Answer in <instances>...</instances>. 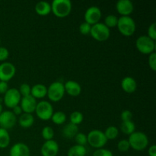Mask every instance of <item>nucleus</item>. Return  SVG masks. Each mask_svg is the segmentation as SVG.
<instances>
[{"instance_id": "1", "label": "nucleus", "mask_w": 156, "mask_h": 156, "mask_svg": "<svg viewBox=\"0 0 156 156\" xmlns=\"http://www.w3.org/2000/svg\"><path fill=\"white\" fill-rule=\"evenodd\" d=\"M51 5V12L57 18L67 17L72 11V2L69 0H54Z\"/></svg>"}, {"instance_id": "2", "label": "nucleus", "mask_w": 156, "mask_h": 156, "mask_svg": "<svg viewBox=\"0 0 156 156\" xmlns=\"http://www.w3.org/2000/svg\"><path fill=\"white\" fill-rule=\"evenodd\" d=\"M128 142L130 148L136 151H143L146 149L149 145V139L144 133L137 131L129 135Z\"/></svg>"}, {"instance_id": "3", "label": "nucleus", "mask_w": 156, "mask_h": 156, "mask_svg": "<svg viewBox=\"0 0 156 156\" xmlns=\"http://www.w3.org/2000/svg\"><path fill=\"white\" fill-rule=\"evenodd\" d=\"M117 27L119 32L125 37L133 35L136 29L135 21L130 16H121L118 18Z\"/></svg>"}, {"instance_id": "4", "label": "nucleus", "mask_w": 156, "mask_h": 156, "mask_svg": "<svg viewBox=\"0 0 156 156\" xmlns=\"http://www.w3.org/2000/svg\"><path fill=\"white\" fill-rule=\"evenodd\" d=\"M136 47L137 50L143 54L149 55L155 52V42L147 35H142L136 41Z\"/></svg>"}, {"instance_id": "5", "label": "nucleus", "mask_w": 156, "mask_h": 156, "mask_svg": "<svg viewBox=\"0 0 156 156\" xmlns=\"http://www.w3.org/2000/svg\"><path fill=\"white\" fill-rule=\"evenodd\" d=\"M88 143L94 149H101L108 143V140L105 137V133L98 129H94L88 133L87 136Z\"/></svg>"}, {"instance_id": "6", "label": "nucleus", "mask_w": 156, "mask_h": 156, "mask_svg": "<svg viewBox=\"0 0 156 156\" xmlns=\"http://www.w3.org/2000/svg\"><path fill=\"white\" fill-rule=\"evenodd\" d=\"M47 95L48 98L53 102H58L62 100L65 95L64 84L59 81L53 82L47 88Z\"/></svg>"}, {"instance_id": "7", "label": "nucleus", "mask_w": 156, "mask_h": 156, "mask_svg": "<svg viewBox=\"0 0 156 156\" xmlns=\"http://www.w3.org/2000/svg\"><path fill=\"white\" fill-rule=\"evenodd\" d=\"M91 36L98 41H105L110 37L111 31L110 29L104 23H97L91 26Z\"/></svg>"}, {"instance_id": "8", "label": "nucleus", "mask_w": 156, "mask_h": 156, "mask_svg": "<svg viewBox=\"0 0 156 156\" xmlns=\"http://www.w3.org/2000/svg\"><path fill=\"white\" fill-rule=\"evenodd\" d=\"M35 113L39 119L42 120H49L51 119L53 113V105L47 101H41L37 104Z\"/></svg>"}, {"instance_id": "9", "label": "nucleus", "mask_w": 156, "mask_h": 156, "mask_svg": "<svg viewBox=\"0 0 156 156\" xmlns=\"http://www.w3.org/2000/svg\"><path fill=\"white\" fill-rule=\"evenodd\" d=\"M21 100V96L18 89L15 88H9L4 94L3 102L5 105L9 108H14L19 105Z\"/></svg>"}, {"instance_id": "10", "label": "nucleus", "mask_w": 156, "mask_h": 156, "mask_svg": "<svg viewBox=\"0 0 156 156\" xmlns=\"http://www.w3.org/2000/svg\"><path fill=\"white\" fill-rule=\"evenodd\" d=\"M16 68L9 62H3L0 64V81L8 82L15 76Z\"/></svg>"}, {"instance_id": "11", "label": "nucleus", "mask_w": 156, "mask_h": 156, "mask_svg": "<svg viewBox=\"0 0 156 156\" xmlns=\"http://www.w3.org/2000/svg\"><path fill=\"white\" fill-rule=\"evenodd\" d=\"M17 122V117L10 111H4L0 114V127L3 129H10L15 126Z\"/></svg>"}, {"instance_id": "12", "label": "nucleus", "mask_w": 156, "mask_h": 156, "mask_svg": "<svg viewBox=\"0 0 156 156\" xmlns=\"http://www.w3.org/2000/svg\"><path fill=\"white\" fill-rule=\"evenodd\" d=\"M102 16L101 11L98 7L96 6H91L89 7L85 12V22L88 23L90 25H94V24L99 23Z\"/></svg>"}, {"instance_id": "13", "label": "nucleus", "mask_w": 156, "mask_h": 156, "mask_svg": "<svg viewBox=\"0 0 156 156\" xmlns=\"http://www.w3.org/2000/svg\"><path fill=\"white\" fill-rule=\"evenodd\" d=\"M59 152V144L55 140H48L43 144L41 149L42 156H56Z\"/></svg>"}, {"instance_id": "14", "label": "nucleus", "mask_w": 156, "mask_h": 156, "mask_svg": "<svg viewBox=\"0 0 156 156\" xmlns=\"http://www.w3.org/2000/svg\"><path fill=\"white\" fill-rule=\"evenodd\" d=\"M37 100L31 95L26 96V97L21 98V102H20V107L22 109V111L26 114H31L35 112V109L37 107Z\"/></svg>"}, {"instance_id": "15", "label": "nucleus", "mask_w": 156, "mask_h": 156, "mask_svg": "<svg viewBox=\"0 0 156 156\" xmlns=\"http://www.w3.org/2000/svg\"><path fill=\"white\" fill-rule=\"evenodd\" d=\"M116 9L121 16H129L133 12L134 6L130 0H120L117 2Z\"/></svg>"}, {"instance_id": "16", "label": "nucleus", "mask_w": 156, "mask_h": 156, "mask_svg": "<svg viewBox=\"0 0 156 156\" xmlns=\"http://www.w3.org/2000/svg\"><path fill=\"white\" fill-rule=\"evenodd\" d=\"M30 149L26 144L23 143H18L14 144L10 149V156H30Z\"/></svg>"}, {"instance_id": "17", "label": "nucleus", "mask_w": 156, "mask_h": 156, "mask_svg": "<svg viewBox=\"0 0 156 156\" xmlns=\"http://www.w3.org/2000/svg\"><path fill=\"white\" fill-rule=\"evenodd\" d=\"M64 88H65V92H66L69 95L72 97H77L81 94L82 91V87L76 81L69 80L67 81L64 84Z\"/></svg>"}, {"instance_id": "18", "label": "nucleus", "mask_w": 156, "mask_h": 156, "mask_svg": "<svg viewBox=\"0 0 156 156\" xmlns=\"http://www.w3.org/2000/svg\"><path fill=\"white\" fill-rule=\"evenodd\" d=\"M121 88L125 92L128 94L134 93L137 89L136 81L130 76L124 77L121 81Z\"/></svg>"}, {"instance_id": "19", "label": "nucleus", "mask_w": 156, "mask_h": 156, "mask_svg": "<svg viewBox=\"0 0 156 156\" xmlns=\"http://www.w3.org/2000/svg\"><path fill=\"white\" fill-rule=\"evenodd\" d=\"M47 94V88L43 84H36L31 87L30 95L35 99H42Z\"/></svg>"}, {"instance_id": "20", "label": "nucleus", "mask_w": 156, "mask_h": 156, "mask_svg": "<svg viewBox=\"0 0 156 156\" xmlns=\"http://www.w3.org/2000/svg\"><path fill=\"white\" fill-rule=\"evenodd\" d=\"M35 12L41 16H46L51 12V5L45 1L38 2L34 7Z\"/></svg>"}, {"instance_id": "21", "label": "nucleus", "mask_w": 156, "mask_h": 156, "mask_svg": "<svg viewBox=\"0 0 156 156\" xmlns=\"http://www.w3.org/2000/svg\"><path fill=\"white\" fill-rule=\"evenodd\" d=\"M34 123V117L31 114L24 113L19 117L18 123H19L20 126L24 129H28V128L31 127Z\"/></svg>"}, {"instance_id": "22", "label": "nucleus", "mask_w": 156, "mask_h": 156, "mask_svg": "<svg viewBox=\"0 0 156 156\" xmlns=\"http://www.w3.org/2000/svg\"><path fill=\"white\" fill-rule=\"evenodd\" d=\"M78 133H79V128H78V126L73 124V123H67V124L62 128V136L67 139L75 138V136H76V134H77Z\"/></svg>"}, {"instance_id": "23", "label": "nucleus", "mask_w": 156, "mask_h": 156, "mask_svg": "<svg viewBox=\"0 0 156 156\" xmlns=\"http://www.w3.org/2000/svg\"><path fill=\"white\" fill-rule=\"evenodd\" d=\"M87 149L85 146L75 145L69 148L67 152V156H85Z\"/></svg>"}, {"instance_id": "24", "label": "nucleus", "mask_w": 156, "mask_h": 156, "mask_svg": "<svg viewBox=\"0 0 156 156\" xmlns=\"http://www.w3.org/2000/svg\"><path fill=\"white\" fill-rule=\"evenodd\" d=\"M10 135L6 129L0 127V149H5L10 144Z\"/></svg>"}, {"instance_id": "25", "label": "nucleus", "mask_w": 156, "mask_h": 156, "mask_svg": "<svg viewBox=\"0 0 156 156\" xmlns=\"http://www.w3.org/2000/svg\"><path fill=\"white\" fill-rule=\"evenodd\" d=\"M136 125L132 120L130 121L122 122L120 125V130L125 135H131L133 133L135 132Z\"/></svg>"}, {"instance_id": "26", "label": "nucleus", "mask_w": 156, "mask_h": 156, "mask_svg": "<svg viewBox=\"0 0 156 156\" xmlns=\"http://www.w3.org/2000/svg\"><path fill=\"white\" fill-rule=\"evenodd\" d=\"M51 120L53 123L56 125H62L66 120V115L62 111H56L53 113L51 117Z\"/></svg>"}, {"instance_id": "27", "label": "nucleus", "mask_w": 156, "mask_h": 156, "mask_svg": "<svg viewBox=\"0 0 156 156\" xmlns=\"http://www.w3.org/2000/svg\"><path fill=\"white\" fill-rule=\"evenodd\" d=\"M105 133V137L108 140H113L118 136L119 129L118 128L114 126H110L106 129Z\"/></svg>"}, {"instance_id": "28", "label": "nucleus", "mask_w": 156, "mask_h": 156, "mask_svg": "<svg viewBox=\"0 0 156 156\" xmlns=\"http://www.w3.org/2000/svg\"><path fill=\"white\" fill-rule=\"evenodd\" d=\"M69 118L70 123L78 126V125L81 124L82 122L83 121L84 116L83 114L81 112H79V111H74V112H73L70 114Z\"/></svg>"}, {"instance_id": "29", "label": "nucleus", "mask_w": 156, "mask_h": 156, "mask_svg": "<svg viewBox=\"0 0 156 156\" xmlns=\"http://www.w3.org/2000/svg\"><path fill=\"white\" fill-rule=\"evenodd\" d=\"M117 22H118V18L116 15H109L105 18V23L104 24L110 29L111 27H117Z\"/></svg>"}, {"instance_id": "30", "label": "nucleus", "mask_w": 156, "mask_h": 156, "mask_svg": "<svg viewBox=\"0 0 156 156\" xmlns=\"http://www.w3.org/2000/svg\"><path fill=\"white\" fill-rule=\"evenodd\" d=\"M42 137L46 140V141H48V140H53V136H54V131H53V128L51 126H44L42 129Z\"/></svg>"}, {"instance_id": "31", "label": "nucleus", "mask_w": 156, "mask_h": 156, "mask_svg": "<svg viewBox=\"0 0 156 156\" xmlns=\"http://www.w3.org/2000/svg\"><path fill=\"white\" fill-rule=\"evenodd\" d=\"M75 141L77 143V145L85 146L88 143L87 136L85 133H78L76 136H75Z\"/></svg>"}, {"instance_id": "32", "label": "nucleus", "mask_w": 156, "mask_h": 156, "mask_svg": "<svg viewBox=\"0 0 156 156\" xmlns=\"http://www.w3.org/2000/svg\"><path fill=\"white\" fill-rule=\"evenodd\" d=\"M18 91H19V93L20 94H21V97H26V96L30 95L31 87H30L28 84L23 83L21 85Z\"/></svg>"}, {"instance_id": "33", "label": "nucleus", "mask_w": 156, "mask_h": 156, "mask_svg": "<svg viewBox=\"0 0 156 156\" xmlns=\"http://www.w3.org/2000/svg\"><path fill=\"white\" fill-rule=\"evenodd\" d=\"M129 148H130V146H129L128 140H122L119 141L118 143H117V149L121 152H127L129 149Z\"/></svg>"}, {"instance_id": "34", "label": "nucleus", "mask_w": 156, "mask_h": 156, "mask_svg": "<svg viewBox=\"0 0 156 156\" xmlns=\"http://www.w3.org/2000/svg\"><path fill=\"white\" fill-rule=\"evenodd\" d=\"M93 156H114L113 155L112 152L109 149H98L93 153Z\"/></svg>"}, {"instance_id": "35", "label": "nucleus", "mask_w": 156, "mask_h": 156, "mask_svg": "<svg viewBox=\"0 0 156 156\" xmlns=\"http://www.w3.org/2000/svg\"><path fill=\"white\" fill-rule=\"evenodd\" d=\"M148 63H149V66L152 71H156V53L155 52L151 53L149 55V58H148Z\"/></svg>"}, {"instance_id": "36", "label": "nucleus", "mask_w": 156, "mask_h": 156, "mask_svg": "<svg viewBox=\"0 0 156 156\" xmlns=\"http://www.w3.org/2000/svg\"><path fill=\"white\" fill-rule=\"evenodd\" d=\"M91 25H90L89 24L86 22H83L80 24L79 26V31L83 35H88L89 34L90 32H91Z\"/></svg>"}, {"instance_id": "37", "label": "nucleus", "mask_w": 156, "mask_h": 156, "mask_svg": "<svg viewBox=\"0 0 156 156\" xmlns=\"http://www.w3.org/2000/svg\"><path fill=\"white\" fill-rule=\"evenodd\" d=\"M156 24L155 23H152L150 24L147 30V36L149 37L150 39L153 40L155 41L156 40Z\"/></svg>"}, {"instance_id": "38", "label": "nucleus", "mask_w": 156, "mask_h": 156, "mask_svg": "<svg viewBox=\"0 0 156 156\" xmlns=\"http://www.w3.org/2000/svg\"><path fill=\"white\" fill-rule=\"evenodd\" d=\"M120 118H121L122 121H130L132 120L133 118V114L129 110H124L123 112L120 114Z\"/></svg>"}, {"instance_id": "39", "label": "nucleus", "mask_w": 156, "mask_h": 156, "mask_svg": "<svg viewBox=\"0 0 156 156\" xmlns=\"http://www.w3.org/2000/svg\"><path fill=\"white\" fill-rule=\"evenodd\" d=\"M9 51L6 47H0V62H4L9 58Z\"/></svg>"}, {"instance_id": "40", "label": "nucleus", "mask_w": 156, "mask_h": 156, "mask_svg": "<svg viewBox=\"0 0 156 156\" xmlns=\"http://www.w3.org/2000/svg\"><path fill=\"white\" fill-rule=\"evenodd\" d=\"M9 89V85H8V82L0 81V94H5Z\"/></svg>"}, {"instance_id": "41", "label": "nucleus", "mask_w": 156, "mask_h": 156, "mask_svg": "<svg viewBox=\"0 0 156 156\" xmlns=\"http://www.w3.org/2000/svg\"><path fill=\"white\" fill-rule=\"evenodd\" d=\"M22 109H21V108L20 107V105H18V106L12 108V113H13L16 117L17 116H21V114H22Z\"/></svg>"}, {"instance_id": "42", "label": "nucleus", "mask_w": 156, "mask_h": 156, "mask_svg": "<svg viewBox=\"0 0 156 156\" xmlns=\"http://www.w3.org/2000/svg\"><path fill=\"white\" fill-rule=\"evenodd\" d=\"M149 156H156V146L155 145H152L149 147V151H148Z\"/></svg>"}, {"instance_id": "43", "label": "nucleus", "mask_w": 156, "mask_h": 156, "mask_svg": "<svg viewBox=\"0 0 156 156\" xmlns=\"http://www.w3.org/2000/svg\"><path fill=\"white\" fill-rule=\"evenodd\" d=\"M2 111V103H0V114H1Z\"/></svg>"}, {"instance_id": "44", "label": "nucleus", "mask_w": 156, "mask_h": 156, "mask_svg": "<svg viewBox=\"0 0 156 156\" xmlns=\"http://www.w3.org/2000/svg\"><path fill=\"white\" fill-rule=\"evenodd\" d=\"M0 43H1V39H0Z\"/></svg>"}]
</instances>
